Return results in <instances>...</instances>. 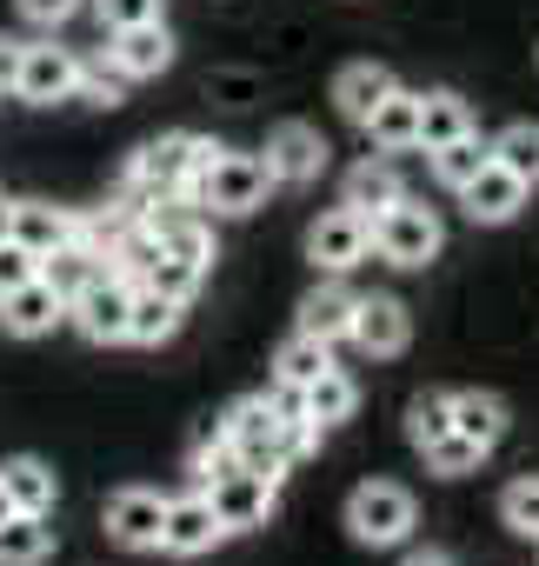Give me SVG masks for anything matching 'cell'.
<instances>
[{
    "label": "cell",
    "mask_w": 539,
    "mask_h": 566,
    "mask_svg": "<svg viewBox=\"0 0 539 566\" xmlns=\"http://www.w3.org/2000/svg\"><path fill=\"white\" fill-rule=\"evenodd\" d=\"M406 566H453V559H446V553H433V546H426V553H413V559H406Z\"/></svg>",
    "instance_id": "ab89813d"
},
{
    "label": "cell",
    "mask_w": 539,
    "mask_h": 566,
    "mask_svg": "<svg viewBox=\"0 0 539 566\" xmlns=\"http://www.w3.org/2000/svg\"><path fill=\"white\" fill-rule=\"evenodd\" d=\"M8 513H14V506H8V493H0V520H8Z\"/></svg>",
    "instance_id": "b9f144b4"
},
{
    "label": "cell",
    "mask_w": 539,
    "mask_h": 566,
    "mask_svg": "<svg viewBox=\"0 0 539 566\" xmlns=\"http://www.w3.org/2000/svg\"><path fill=\"white\" fill-rule=\"evenodd\" d=\"M0 493H8V506H14V513H54L61 480H54V467H47V460L21 453V460L0 467Z\"/></svg>",
    "instance_id": "e0dca14e"
},
{
    "label": "cell",
    "mask_w": 539,
    "mask_h": 566,
    "mask_svg": "<svg viewBox=\"0 0 539 566\" xmlns=\"http://www.w3.org/2000/svg\"><path fill=\"white\" fill-rule=\"evenodd\" d=\"M493 160V147H479V134H459V140H446V147H433V174H440V187H466L479 167Z\"/></svg>",
    "instance_id": "f1b7e54d"
},
{
    "label": "cell",
    "mask_w": 539,
    "mask_h": 566,
    "mask_svg": "<svg viewBox=\"0 0 539 566\" xmlns=\"http://www.w3.org/2000/svg\"><path fill=\"white\" fill-rule=\"evenodd\" d=\"M373 247H380L387 266H426V260L440 253V220H433V207H420V200L400 193L393 207L373 213Z\"/></svg>",
    "instance_id": "7a4b0ae2"
},
{
    "label": "cell",
    "mask_w": 539,
    "mask_h": 566,
    "mask_svg": "<svg viewBox=\"0 0 539 566\" xmlns=\"http://www.w3.org/2000/svg\"><path fill=\"white\" fill-rule=\"evenodd\" d=\"M400 200V174H393V160H360L353 174H347V207H360L367 220L380 213V207H393Z\"/></svg>",
    "instance_id": "4316f807"
},
{
    "label": "cell",
    "mask_w": 539,
    "mask_h": 566,
    "mask_svg": "<svg viewBox=\"0 0 539 566\" xmlns=\"http://www.w3.org/2000/svg\"><path fill=\"white\" fill-rule=\"evenodd\" d=\"M499 520H506L519 539H539V480H532V473L499 493Z\"/></svg>",
    "instance_id": "d6a6232c"
},
{
    "label": "cell",
    "mask_w": 539,
    "mask_h": 566,
    "mask_svg": "<svg viewBox=\"0 0 539 566\" xmlns=\"http://www.w3.org/2000/svg\"><path fill=\"white\" fill-rule=\"evenodd\" d=\"M107 61H114L127 81H160V74L173 67V34H167L160 21H147V28H114Z\"/></svg>",
    "instance_id": "8fae6325"
},
{
    "label": "cell",
    "mask_w": 539,
    "mask_h": 566,
    "mask_svg": "<svg viewBox=\"0 0 539 566\" xmlns=\"http://www.w3.org/2000/svg\"><path fill=\"white\" fill-rule=\"evenodd\" d=\"M21 48H28V41L0 34V87H14V74H21Z\"/></svg>",
    "instance_id": "f35d334b"
},
{
    "label": "cell",
    "mask_w": 539,
    "mask_h": 566,
    "mask_svg": "<svg viewBox=\"0 0 539 566\" xmlns=\"http://www.w3.org/2000/svg\"><path fill=\"white\" fill-rule=\"evenodd\" d=\"M140 280H147V287H160V294H173V301H193L200 280H207V266L200 260H180V253H154Z\"/></svg>",
    "instance_id": "f546056e"
},
{
    "label": "cell",
    "mask_w": 539,
    "mask_h": 566,
    "mask_svg": "<svg viewBox=\"0 0 539 566\" xmlns=\"http://www.w3.org/2000/svg\"><path fill=\"white\" fill-rule=\"evenodd\" d=\"M367 134H373V147L380 154H400V147H420V94H406V87H393L380 107H373V120H367Z\"/></svg>",
    "instance_id": "7402d4cb"
},
{
    "label": "cell",
    "mask_w": 539,
    "mask_h": 566,
    "mask_svg": "<svg viewBox=\"0 0 539 566\" xmlns=\"http://www.w3.org/2000/svg\"><path fill=\"white\" fill-rule=\"evenodd\" d=\"M47 553H54L47 513H8L0 520V566H41Z\"/></svg>",
    "instance_id": "603a6c76"
},
{
    "label": "cell",
    "mask_w": 539,
    "mask_h": 566,
    "mask_svg": "<svg viewBox=\"0 0 539 566\" xmlns=\"http://www.w3.org/2000/svg\"><path fill=\"white\" fill-rule=\"evenodd\" d=\"M74 81H81V61L54 41H34L21 48V74H14V94L34 101V107H54V101H74Z\"/></svg>",
    "instance_id": "ba28073f"
},
{
    "label": "cell",
    "mask_w": 539,
    "mask_h": 566,
    "mask_svg": "<svg viewBox=\"0 0 539 566\" xmlns=\"http://www.w3.org/2000/svg\"><path fill=\"white\" fill-rule=\"evenodd\" d=\"M453 433V394H420L413 407H406V440L426 453L433 440H446Z\"/></svg>",
    "instance_id": "4dcf8cb0"
},
{
    "label": "cell",
    "mask_w": 539,
    "mask_h": 566,
    "mask_svg": "<svg viewBox=\"0 0 539 566\" xmlns=\"http://www.w3.org/2000/svg\"><path fill=\"white\" fill-rule=\"evenodd\" d=\"M220 533H226V526H220V513H213L207 493L167 500V526H160V546H167V553H207Z\"/></svg>",
    "instance_id": "4fadbf2b"
},
{
    "label": "cell",
    "mask_w": 539,
    "mask_h": 566,
    "mask_svg": "<svg viewBox=\"0 0 539 566\" xmlns=\"http://www.w3.org/2000/svg\"><path fill=\"white\" fill-rule=\"evenodd\" d=\"M459 134H473V107L459 94H420V147L433 154V147H446Z\"/></svg>",
    "instance_id": "d4e9b609"
},
{
    "label": "cell",
    "mask_w": 539,
    "mask_h": 566,
    "mask_svg": "<svg viewBox=\"0 0 539 566\" xmlns=\"http://www.w3.org/2000/svg\"><path fill=\"white\" fill-rule=\"evenodd\" d=\"M74 8H81V0H21V14L34 21V28H61V21H74Z\"/></svg>",
    "instance_id": "74e56055"
},
{
    "label": "cell",
    "mask_w": 539,
    "mask_h": 566,
    "mask_svg": "<svg viewBox=\"0 0 539 566\" xmlns=\"http://www.w3.org/2000/svg\"><path fill=\"white\" fill-rule=\"evenodd\" d=\"M220 420H226V447H233L246 467L287 473V467H281V453H274V440H281V407H274V400H260V394H253V400H233Z\"/></svg>",
    "instance_id": "8992f818"
},
{
    "label": "cell",
    "mask_w": 539,
    "mask_h": 566,
    "mask_svg": "<svg viewBox=\"0 0 539 566\" xmlns=\"http://www.w3.org/2000/svg\"><path fill=\"white\" fill-rule=\"evenodd\" d=\"M479 460H486V453H479L466 433H446V440H433V447H426V467H433L440 480H459V473H473Z\"/></svg>",
    "instance_id": "836d02e7"
},
{
    "label": "cell",
    "mask_w": 539,
    "mask_h": 566,
    "mask_svg": "<svg viewBox=\"0 0 539 566\" xmlns=\"http://www.w3.org/2000/svg\"><path fill=\"white\" fill-rule=\"evenodd\" d=\"M353 307H360V294L340 287V280H327V287H314V294L300 301V334H314V340H347V334H353Z\"/></svg>",
    "instance_id": "ac0fdd59"
},
{
    "label": "cell",
    "mask_w": 539,
    "mask_h": 566,
    "mask_svg": "<svg viewBox=\"0 0 539 566\" xmlns=\"http://www.w3.org/2000/svg\"><path fill=\"white\" fill-rule=\"evenodd\" d=\"M453 433H466L479 453L506 440V400L499 394H453Z\"/></svg>",
    "instance_id": "cb8c5ba5"
},
{
    "label": "cell",
    "mask_w": 539,
    "mask_h": 566,
    "mask_svg": "<svg viewBox=\"0 0 539 566\" xmlns=\"http://www.w3.org/2000/svg\"><path fill=\"white\" fill-rule=\"evenodd\" d=\"M8 240H21L41 260V253H54V247L74 240V213L67 207H47V200H14L8 207Z\"/></svg>",
    "instance_id": "9a60e30c"
},
{
    "label": "cell",
    "mask_w": 539,
    "mask_h": 566,
    "mask_svg": "<svg viewBox=\"0 0 539 566\" xmlns=\"http://www.w3.org/2000/svg\"><path fill=\"white\" fill-rule=\"evenodd\" d=\"M327 367H334V340H314V334H294V340L274 354V374H281L287 387H314Z\"/></svg>",
    "instance_id": "83f0119b"
},
{
    "label": "cell",
    "mask_w": 539,
    "mask_h": 566,
    "mask_svg": "<svg viewBox=\"0 0 539 566\" xmlns=\"http://www.w3.org/2000/svg\"><path fill=\"white\" fill-rule=\"evenodd\" d=\"M260 160H266V174H274L281 187H307V180L327 167V140H320V127H307V120H281L274 134H266Z\"/></svg>",
    "instance_id": "52a82bcc"
},
{
    "label": "cell",
    "mask_w": 539,
    "mask_h": 566,
    "mask_svg": "<svg viewBox=\"0 0 539 566\" xmlns=\"http://www.w3.org/2000/svg\"><path fill=\"white\" fill-rule=\"evenodd\" d=\"M67 314H74V327H81L87 340H101V347L127 340V314H134V280L107 266V273L94 280V287H81V294L67 301Z\"/></svg>",
    "instance_id": "5b68a950"
},
{
    "label": "cell",
    "mask_w": 539,
    "mask_h": 566,
    "mask_svg": "<svg viewBox=\"0 0 539 566\" xmlns=\"http://www.w3.org/2000/svg\"><path fill=\"white\" fill-rule=\"evenodd\" d=\"M34 273H41V260L21 240H0V294H14L21 280H34Z\"/></svg>",
    "instance_id": "8d00e7d4"
},
{
    "label": "cell",
    "mask_w": 539,
    "mask_h": 566,
    "mask_svg": "<svg viewBox=\"0 0 539 566\" xmlns=\"http://www.w3.org/2000/svg\"><path fill=\"white\" fill-rule=\"evenodd\" d=\"M459 193H466V220H479V227H499V220H512V213L526 207V180L506 174L499 160H486Z\"/></svg>",
    "instance_id": "7c38bea8"
},
{
    "label": "cell",
    "mask_w": 539,
    "mask_h": 566,
    "mask_svg": "<svg viewBox=\"0 0 539 566\" xmlns=\"http://www.w3.org/2000/svg\"><path fill=\"white\" fill-rule=\"evenodd\" d=\"M120 81H127V74H120L114 61H94V67L81 61V81H74V94H81V101H94V107H120Z\"/></svg>",
    "instance_id": "e575fe53"
},
{
    "label": "cell",
    "mask_w": 539,
    "mask_h": 566,
    "mask_svg": "<svg viewBox=\"0 0 539 566\" xmlns=\"http://www.w3.org/2000/svg\"><path fill=\"white\" fill-rule=\"evenodd\" d=\"M266 187H274V174H266L260 154H220V160L200 174L193 200L213 207V213H253V207L266 200Z\"/></svg>",
    "instance_id": "277c9868"
},
{
    "label": "cell",
    "mask_w": 539,
    "mask_h": 566,
    "mask_svg": "<svg viewBox=\"0 0 539 566\" xmlns=\"http://www.w3.org/2000/svg\"><path fill=\"white\" fill-rule=\"evenodd\" d=\"M347 533H353L360 546H400V539L413 533V493L393 486V480L353 486V500H347Z\"/></svg>",
    "instance_id": "3957f363"
},
{
    "label": "cell",
    "mask_w": 539,
    "mask_h": 566,
    "mask_svg": "<svg viewBox=\"0 0 539 566\" xmlns=\"http://www.w3.org/2000/svg\"><path fill=\"white\" fill-rule=\"evenodd\" d=\"M0 240H8V207H0Z\"/></svg>",
    "instance_id": "60d3db41"
},
{
    "label": "cell",
    "mask_w": 539,
    "mask_h": 566,
    "mask_svg": "<svg viewBox=\"0 0 539 566\" xmlns=\"http://www.w3.org/2000/svg\"><path fill=\"white\" fill-rule=\"evenodd\" d=\"M160 8L167 0H101V21H107V34L114 28H147V21H160Z\"/></svg>",
    "instance_id": "d590c367"
},
{
    "label": "cell",
    "mask_w": 539,
    "mask_h": 566,
    "mask_svg": "<svg viewBox=\"0 0 539 566\" xmlns=\"http://www.w3.org/2000/svg\"><path fill=\"white\" fill-rule=\"evenodd\" d=\"M367 247H373V220H367L360 207H334V213H320L314 233H307L314 266H334V273H347L353 260H367Z\"/></svg>",
    "instance_id": "9c48e42d"
},
{
    "label": "cell",
    "mask_w": 539,
    "mask_h": 566,
    "mask_svg": "<svg viewBox=\"0 0 539 566\" xmlns=\"http://www.w3.org/2000/svg\"><path fill=\"white\" fill-rule=\"evenodd\" d=\"M387 94H393V74L373 67V61H353V67H340V81H334V101H340V114H347L353 127H367Z\"/></svg>",
    "instance_id": "ffe728a7"
},
{
    "label": "cell",
    "mask_w": 539,
    "mask_h": 566,
    "mask_svg": "<svg viewBox=\"0 0 539 566\" xmlns=\"http://www.w3.org/2000/svg\"><path fill=\"white\" fill-rule=\"evenodd\" d=\"M160 526H167V500H160L154 486H120V493L107 500V533H114L120 546L147 553V546H160Z\"/></svg>",
    "instance_id": "30bf717a"
},
{
    "label": "cell",
    "mask_w": 539,
    "mask_h": 566,
    "mask_svg": "<svg viewBox=\"0 0 539 566\" xmlns=\"http://www.w3.org/2000/svg\"><path fill=\"white\" fill-rule=\"evenodd\" d=\"M200 493L213 500V513H220V526H226V533H246V526H266V520H274V506H281V473L233 460V467H226V473H213Z\"/></svg>",
    "instance_id": "6da1fadb"
},
{
    "label": "cell",
    "mask_w": 539,
    "mask_h": 566,
    "mask_svg": "<svg viewBox=\"0 0 539 566\" xmlns=\"http://www.w3.org/2000/svg\"><path fill=\"white\" fill-rule=\"evenodd\" d=\"M493 160H499L506 174H519L526 187H539V127H526V120L506 127V134L493 140Z\"/></svg>",
    "instance_id": "1f68e13d"
},
{
    "label": "cell",
    "mask_w": 539,
    "mask_h": 566,
    "mask_svg": "<svg viewBox=\"0 0 539 566\" xmlns=\"http://www.w3.org/2000/svg\"><path fill=\"white\" fill-rule=\"evenodd\" d=\"M347 340L367 347V354H400V347L413 340V321H406V307H400L393 294H373V301L353 307V334H347Z\"/></svg>",
    "instance_id": "2e32d148"
},
{
    "label": "cell",
    "mask_w": 539,
    "mask_h": 566,
    "mask_svg": "<svg viewBox=\"0 0 539 566\" xmlns=\"http://www.w3.org/2000/svg\"><path fill=\"white\" fill-rule=\"evenodd\" d=\"M180 307H187V301H173V294L147 287V280H134V314H127V340H140V347H160V340H173V334H180Z\"/></svg>",
    "instance_id": "d6986e66"
},
{
    "label": "cell",
    "mask_w": 539,
    "mask_h": 566,
    "mask_svg": "<svg viewBox=\"0 0 539 566\" xmlns=\"http://www.w3.org/2000/svg\"><path fill=\"white\" fill-rule=\"evenodd\" d=\"M353 407H360V387H353V374H340V367H327L314 387H307V420L327 433V427H340V420H353Z\"/></svg>",
    "instance_id": "484cf974"
},
{
    "label": "cell",
    "mask_w": 539,
    "mask_h": 566,
    "mask_svg": "<svg viewBox=\"0 0 539 566\" xmlns=\"http://www.w3.org/2000/svg\"><path fill=\"white\" fill-rule=\"evenodd\" d=\"M67 314V301L47 287V280L34 273V280H21V287L14 294H0V327H8V334H21V340H34V334H47L54 321Z\"/></svg>",
    "instance_id": "5bb4252c"
},
{
    "label": "cell",
    "mask_w": 539,
    "mask_h": 566,
    "mask_svg": "<svg viewBox=\"0 0 539 566\" xmlns=\"http://www.w3.org/2000/svg\"><path fill=\"white\" fill-rule=\"evenodd\" d=\"M107 273V260L94 253V247H81V240H67V247H54V253H41V280L61 294V301H74L81 287H94V280Z\"/></svg>",
    "instance_id": "44dd1931"
}]
</instances>
